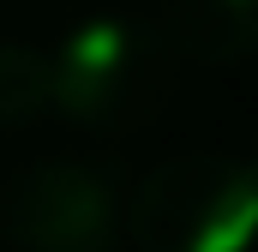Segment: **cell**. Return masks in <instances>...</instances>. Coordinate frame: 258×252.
I'll use <instances>...</instances> for the list:
<instances>
[{
  "instance_id": "1",
  "label": "cell",
  "mask_w": 258,
  "mask_h": 252,
  "mask_svg": "<svg viewBox=\"0 0 258 252\" xmlns=\"http://www.w3.org/2000/svg\"><path fill=\"white\" fill-rule=\"evenodd\" d=\"M180 48L162 24H138L120 12L72 24L48 48L54 66V114L84 132H150L180 90Z\"/></svg>"
},
{
  "instance_id": "2",
  "label": "cell",
  "mask_w": 258,
  "mask_h": 252,
  "mask_svg": "<svg viewBox=\"0 0 258 252\" xmlns=\"http://www.w3.org/2000/svg\"><path fill=\"white\" fill-rule=\"evenodd\" d=\"M138 252H246L258 240V168L192 150L156 162L126 204Z\"/></svg>"
},
{
  "instance_id": "3",
  "label": "cell",
  "mask_w": 258,
  "mask_h": 252,
  "mask_svg": "<svg viewBox=\"0 0 258 252\" xmlns=\"http://www.w3.org/2000/svg\"><path fill=\"white\" fill-rule=\"evenodd\" d=\"M0 240L12 252H120V186L96 162H30L0 186Z\"/></svg>"
},
{
  "instance_id": "4",
  "label": "cell",
  "mask_w": 258,
  "mask_h": 252,
  "mask_svg": "<svg viewBox=\"0 0 258 252\" xmlns=\"http://www.w3.org/2000/svg\"><path fill=\"white\" fill-rule=\"evenodd\" d=\"M168 42L204 66L252 60L258 54V0H162Z\"/></svg>"
},
{
  "instance_id": "5",
  "label": "cell",
  "mask_w": 258,
  "mask_h": 252,
  "mask_svg": "<svg viewBox=\"0 0 258 252\" xmlns=\"http://www.w3.org/2000/svg\"><path fill=\"white\" fill-rule=\"evenodd\" d=\"M54 108V66L30 42H0V138Z\"/></svg>"
},
{
  "instance_id": "6",
  "label": "cell",
  "mask_w": 258,
  "mask_h": 252,
  "mask_svg": "<svg viewBox=\"0 0 258 252\" xmlns=\"http://www.w3.org/2000/svg\"><path fill=\"white\" fill-rule=\"evenodd\" d=\"M252 168H258V138H252Z\"/></svg>"
}]
</instances>
